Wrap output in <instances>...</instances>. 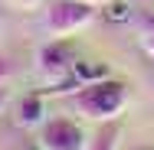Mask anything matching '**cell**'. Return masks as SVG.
Instances as JSON below:
<instances>
[{"instance_id": "7", "label": "cell", "mask_w": 154, "mask_h": 150, "mask_svg": "<svg viewBox=\"0 0 154 150\" xmlns=\"http://www.w3.org/2000/svg\"><path fill=\"white\" fill-rule=\"evenodd\" d=\"M118 137H122L118 121H105V124L95 131V137L89 140V147H85V150H118Z\"/></svg>"}, {"instance_id": "11", "label": "cell", "mask_w": 154, "mask_h": 150, "mask_svg": "<svg viewBox=\"0 0 154 150\" xmlns=\"http://www.w3.org/2000/svg\"><path fill=\"white\" fill-rule=\"evenodd\" d=\"M13 3H17V7H36L39 0H13Z\"/></svg>"}, {"instance_id": "3", "label": "cell", "mask_w": 154, "mask_h": 150, "mask_svg": "<svg viewBox=\"0 0 154 150\" xmlns=\"http://www.w3.org/2000/svg\"><path fill=\"white\" fill-rule=\"evenodd\" d=\"M36 65H39V72L56 85V82H62V78L72 72V65H75V46H72L69 39H53V43H46V46L39 49Z\"/></svg>"}, {"instance_id": "1", "label": "cell", "mask_w": 154, "mask_h": 150, "mask_svg": "<svg viewBox=\"0 0 154 150\" xmlns=\"http://www.w3.org/2000/svg\"><path fill=\"white\" fill-rule=\"evenodd\" d=\"M128 104V85L118 82V78H98V82H89L72 95V108L89 121H118V114Z\"/></svg>"}, {"instance_id": "12", "label": "cell", "mask_w": 154, "mask_h": 150, "mask_svg": "<svg viewBox=\"0 0 154 150\" xmlns=\"http://www.w3.org/2000/svg\"><path fill=\"white\" fill-rule=\"evenodd\" d=\"M3 104H7V88H0V111H3Z\"/></svg>"}, {"instance_id": "5", "label": "cell", "mask_w": 154, "mask_h": 150, "mask_svg": "<svg viewBox=\"0 0 154 150\" xmlns=\"http://www.w3.org/2000/svg\"><path fill=\"white\" fill-rule=\"evenodd\" d=\"M98 78H108V65L105 62H92V59H75L72 72H69V82L72 85H89V82H98Z\"/></svg>"}, {"instance_id": "10", "label": "cell", "mask_w": 154, "mask_h": 150, "mask_svg": "<svg viewBox=\"0 0 154 150\" xmlns=\"http://www.w3.org/2000/svg\"><path fill=\"white\" fill-rule=\"evenodd\" d=\"M144 30L154 33V13H148V16H144Z\"/></svg>"}, {"instance_id": "13", "label": "cell", "mask_w": 154, "mask_h": 150, "mask_svg": "<svg viewBox=\"0 0 154 150\" xmlns=\"http://www.w3.org/2000/svg\"><path fill=\"white\" fill-rule=\"evenodd\" d=\"M85 3H95L98 7V3H115V0H85Z\"/></svg>"}, {"instance_id": "9", "label": "cell", "mask_w": 154, "mask_h": 150, "mask_svg": "<svg viewBox=\"0 0 154 150\" xmlns=\"http://www.w3.org/2000/svg\"><path fill=\"white\" fill-rule=\"evenodd\" d=\"M144 52L154 59V33H148V36H144Z\"/></svg>"}, {"instance_id": "8", "label": "cell", "mask_w": 154, "mask_h": 150, "mask_svg": "<svg viewBox=\"0 0 154 150\" xmlns=\"http://www.w3.org/2000/svg\"><path fill=\"white\" fill-rule=\"evenodd\" d=\"M17 72H20V62L13 59V56H3V52H0V85H7Z\"/></svg>"}, {"instance_id": "2", "label": "cell", "mask_w": 154, "mask_h": 150, "mask_svg": "<svg viewBox=\"0 0 154 150\" xmlns=\"http://www.w3.org/2000/svg\"><path fill=\"white\" fill-rule=\"evenodd\" d=\"M95 16H98L95 3H85V0H53L46 7V13H43V26H46L49 36L66 39L72 33L85 30Z\"/></svg>"}, {"instance_id": "4", "label": "cell", "mask_w": 154, "mask_h": 150, "mask_svg": "<svg viewBox=\"0 0 154 150\" xmlns=\"http://www.w3.org/2000/svg\"><path fill=\"white\" fill-rule=\"evenodd\" d=\"M85 147H89V140L75 121L56 118L46 121L39 131V150H85Z\"/></svg>"}, {"instance_id": "14", "label": "cell", "mask_w": 154, "mask_h": 150, "mask_svg": "<svg viewBox=\"0 0 154 150\" xmlns=\"http://www.w3.org/2000/svg\"><path fill=\"white\" fill-rule=\"evenodd\" d=\"M134 150H154V147H134Z\"/></svg>"}, {"instance_id": "6", "label": "cell", "mask_w": 154, "mask_h": 150, "mask_svg": "<svg viewBox=\"0 0 154 150\" xmlns=\"http://www.w3.org/2000/svg\"><path fill=\"white\" fill-rule=\"evenodd\" d=\"M17 124L20 127H36L43 124V95H26L17 108Z\"/></svg>"}]
</instances>
